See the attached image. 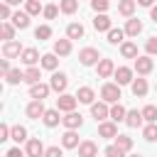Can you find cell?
Wrapping results in <instances>:
<instances>
[{"mask_svg": "<svg viewBox=\"0 0 157 157\" xmlns=\"http://www.w3.org/2000/svg\"><path fill=\"white\" fill-rule=\"evenodd\" d=\"M12 140L20 145V142H27L29 137H27V128L25 125H12Z\"/></svg>", "mask_w": 157, "mask_h": 157, "instance_id": "cell-33", "label": "cell"}, {"mask_svg": "<svg viewBox=\"0 0 157 157\" xmlns=\"http://www.w3.org/2000/svg\"><path fill=\"white\" fill-rule=\"evenodd\" d=\"M108 5H110L108 0H91V7H93V12H96V15H98V12H105V10H108Z\"/></svg>", "mask_w": 157, "mask_h": 157, "instance_id": "cell-43", "label": "cell"}, {"mask_svg": "<svg viewBox=\"0 0 157 157\" xmlns=\"http://www.w3.org/2000/svg\"><path fill=\"white\" fill-rule=\"evenodd\" d=\"M105 34H108V42H110V44H123L125 29H115V27H113V29H110V32H105Z\"/></svg>", "mask_w": 157, "mask_h": 157, "instance_id": "cell-39", "label": "cell"}, {"mask_svg": "<svg viewBox=\"0 0 157 157\" xmlns=\"http://www.w3.org/2000/svg\"><path fill=\"white\" fill-rule=\"evenodd\" d=\"M120 54L125 59H137V44L135 42H123L120 44Z\"/></svg>", "mask_w": 157, "mask_h": 157, "instance_id": "cell-30", "label": "cell"}, {"mask_svg": "<svg viewBox=\"0 0 157 157\" xmlns=\"http://www.w3.org/2000/svg\"><path fill=\"white\" fill-rule=\"evenodd\" d=\"M135 7H137V0H118V12L123 17H132Z\"/></svg>", "mask_w": 157, "mask_h": 157, "instance_id": "cell-26", "label": "cell"}, {"mask_svg": "<svg viewBox=\"0 0 157 157\" xmlns=\"http://www.w3.org/2000/svg\"><path fill=\"white\" fill-rule=\"evenodd\" d=\"M61 125H64L66 130H78V128L83 125V115L76 113V110H71V113H66V115L61 118Z\"/></svg>", "mask_w": 157, "mask_h": 157, "instance_id": "cell-11", "label": "cell"}, {"mask_svg": "<svg viewBox=\"0 0 157 157\" xmlns=\"http://www.w3.org/2000/svg\"><path fill=\"white\" fill-rule=\"evenodd\" d=\"M83 34H86V29H83L81 22H69L66 25V37L69 39H83Z\"/></svg>", "mask_w": 157, "mask_h": 157, "instance_id": "cell-21", "label": "cell"}, {"mask_svg": "<svg viewBox=\"0 0 157 157\" xmlns=\"http://www.w3.org/2000/svg\"><path fill=\"white\" fill-rule=\"evenodd\" d=\"M113 78H115L118 86H128V83H132V69L130 66H118L115 74H113Z\"/></svg>", "mask_w": 157, "mask_h": 157, "instance_id": "cell-14", "label": "cell"}, {"mask_svg": "<svg viewBox=\"0 0 157 157\" xmlns=\"http://www.w3.org/2000/svg\"><path fill=\"white\" fill-rule=\"evenodd\" d=\"M25 152H27V157H44L47 147L42 145L39 137H29V140L25 142Z\"/></svg>", "mask_w": 157, "mask_h": 157, "instance_id": "cell-6", "label": "cell"}, {"mask_svg": "<svg viewBox=\"0 0 157 157\" xmlns=\"http://www.w3.org/2000/svg\"><path fill=\"white\" fill-rule=\"evenodd\" d=\"M78 61H81V66H96L101 61V54H98L96 47H83L78 52Z\"/></svg>", "mask_w": 157, "mask_h": 157, "instance_id": "cell-1", "label": "cell"}, {"mask_svg": "<svg viewBox=\"0 0 157 157\" xmlns=\"http://www.w3.org/2000/svg\"><path fill=\"white\" fill-rule=\"evenodd\" d=\"M101 101H105V103H118L120 101V86L118 83H103L101 86Z\"/></svg>", "mask_w": 157, "mask_h": 157, "instance_id": "cell-2", "label": "cell"}, {"mask_svg": "<svg viewBox=\"0 0 157 157\" xmlns=\"http://www.w3.org/2000/svg\"><path fill=\"white\" fill-rule=\"evenodd\" d=\"M98 135H101V137H118V123H115V120H103V123H98Z\"/></svg>", "mask_w": 157, "mask_h": 157, "instance_id": "cell-17", "label": "cell"}, {"mask_svg": "<svg viewBox=\"0 0 157 157\" xmlns=\"http://www.w3.org/2000/svg\"><path fill=\"white\" fill-rule=\"evenodd\" d=\"M52 37V27L49 25H39L37 29H34V39H39V42H44V39H49Z\"/></svg>", "mask_w": 157, "mask_h": 157, "instance_id": "cell-38", "label": "cell"}, {"mask_svg": "<svg viewBox=\"0 0 157 157\" xmlns=\"http://www.w3.org/2000/svg\"><path fill=\"white\" fill-rule=\"evenodd\" d=\"M142 118H145V123H157V105H145Z\"/></svg>", "mask_w": 157, "mask_h": 157, "instance_id": "cell-41", "label": "cell"}, {"mask_svg": "<svg viewBox=\"0 0 157 157\" xmlns=\"http://www.w3.org/2000/svg\"><path fill=\"white\" fill-rule=\"evenodd\" d=\"M103 157H105V155H103Z\"/></svg>", "mask_w": 157, "mask_h": 157, "instance_id": "cell-56", "label": "cell"}, {"mask_svg": "<svg viewBox=\"0 0 157 157\" xmlns=\"http://www.w3.org/2000/svg\"><path fill=\"white\" fill-rule=\"evenodd\" d=\"M10 7H12V5H7V2H2V5H0V17H2V22L12 20V15H15V12H12Z\"/></svg>", "mask_w": 157, "mask_h": 157, "instance_id": "cell-44", "label": "cell"}, {"mask_svg": "<svg viewBox=\"0 0 157 157\" xmlns=\"http://www.w3.org/2000/svg\"><path fill=\"white\" fill-rule=\"evenodd\" d=\"M152 69H155V61H152V56H150V54H145V56H137V59H135V71H137V76H147Z\"/></svg>", "mask_w": 157, "mask_h": 157, "instance_id": "cell-8", "label": "cell"}, {"mask_svg": "<svg viewBox=\"0 0 157 157\" xmlns=\"http://www.w3.org/2000/svg\"><path fill=\"white\" fill-rule=\"evenodd\" d=\"M59 113H61L59 108H47V113H44V118H42L44 125H47V128H56V125L61 123V115H59Z\"/></svg>", "mask_w": 157, "mask_h": 157, "instance_id": "cell-19", "label": "cell"}, {"mask_svg": "<svg viewBox=\"0 0 157 157\" xmlns=\"http://www.w3.org/2000/svg\"><path fill=\"white\" fill-rule=\"evenodd\" d=\"M76 103H78V98L71 96V93H59V98H56V108H59L61 113H71V110H76Z\"/></svg>", "mask_w": 157, "mask_h": 157, "instance_id": "cell-5", "label": "cell"}, {"mask_svg": "<svg viewBox=\"0 0 157 157\" xmlns=\"http://www.w3.org/2000/svg\"><path fill=\"white\" fill-rule=\"evenodd\" d=\"M91 115L96 118V123H103V120H110V103H105V101H98V103H91Z\"/></svg>", "mask_w": 157, "mask_h": 157, "instance_id": "cell-3", "label": "cell"}, {"mask_svg": "<svg viewBox=\"0 0 157 157\" xmlns=\"http://www.w3.org/2000/svg\"><path fill=\"white\" fill-rule=\"evenodd\" d=\"M39 66H42V69H47V71H56V66H59V59H56V54H54V52H49V54H42V61H39Z\"/></svg>", "mask_w": 157, "mask_h": 157, "instance_id": "cell-24", "label": "cell"}, {"mask_svg": "<svg viewBox=\"0 0 157 157\" xmlns=\"http://www.w3.org/2000/svg\"><path fill=\"white\" fill-rule=\"evenodd\" d=\"M59 10L64 15H74L78 10V0H59Z\"/></svg>", "mask_w": 157, "mask_h": 157, "instance_id": "cell-34", "label": "cell"}, {"mask_svg": "<svg viewBox=\"0 0 157 157\" xmlns=\"http://www.w3.org/2000/svg\"><path fill=\"white\" fill-rule=\"evenodd\" d=\"M140 32H142V22L135 20V17H130V20L125 22V34H128V37H137Z\"/></svg>", "mask_w": 157, "mask_h": 157, "instance_id": "cell-27", "label": "cell"}, {"mask_svg": "<svg viewBox=\"0 0 157 157\" xmlns=\"http://www.w3.org/2000/svg\"><path fill=\"white\" fill-rule=\"evenodd\" d=\"M137 5H142V7H152L155 0H137Z\"/></svg>", "mask_w": 157, "mask_h": 157, "instance_id": "cell-52", "label": "cell"}, {"mask_svg": "<svg viewBox=\"0 0 157 157\" xmlns=\"http://www.w3.org/2000/svg\"><path fill=\"white\" fill-rule=\"evenodd\" d=\"M2 2H7V5H20V2H27V0H2Z\"/></svg>", "mask_w": 157, "mask_h": 157, "instance_id": "cell-53", "label": "cell"}, {"mask_svg": "<svg viewBox=\"0 0 157 157\" xmlns=\"http://www.w3.org/2000/svg\"><path fill=\"white\" fill-rule=\"evenodd\" d=\"M44 157H64V152H61V147H59V145H52V147H47Z\"/></svg>", "mask_w": 157, "mask_h": 157, "instance_id": "cell-48", "label": "cell"}, {"mask_svg": "<svg viewBox=\"0 0 157 157\" xmlns=\"http://www.w3.org/2000/svg\"><path fill=\"white\" fill-rule=\"evenodd\" d=\"M54 54L56 56H69L71 54V39L66 37V39H56L54 42Z\"/></svg>", "mask_w": 157, "mask_h": 157, "instance_id": "cell-23", "label": "cell"}, {"mask_svg": "<svg viewBox=\"0 0 157 157\" xmlns=\"http://www.w3.org/2000/svg\"><path fill=\"white\" fill-rule=\"evenodd\" d=\"M125 115H128V110H125V105H120V101L110 105V120H115V123L123 120L125 123Z\"/></svg>", "mask_w": 157, "mask_h": 157, "instance_id": "cell-28", "label": "cell"}, {"mask_svg": "<svg viewBox=\"0 0 157 157\" xmlns=\"http://www.w3.org/2000/svg\"><path fill=\"white\" fill-rule=\"evenodd\" d=\"M25 113H27V118H32V120H39V118H44L47 108H44V103H42V101H34V98H32V101L27 103Z\"/></svg>", "mask_w": 157, "mask_h": 157, "instance_id": "cell-10", "label": "cell"}, {"mask_svg": "<svg viewBox=\"0 0 157 157\" xmlns=\"http://www.w3.org/2000/svg\"><path fill=\"white\" fill-rule=\"evenodd\" d=\"M20 61H22L25 66H37V64L42 61V56H39V52H37L34 47H25L22 54H20Z\"/></svg>", "mask_w": 157, "mask_h": 157, "instance_id": "cell-7", "label": "cell"}, {"mask_svg": "<svg viewBox=\"0 0 157 157\" xmlns=\"http://www.w3.org/2000/svg\"><path fill=\"white\" fill-rule=\"evenodd\" d=\"M142 123H145L142 110H128V115H125V125L128 128H142Z\"/></svg>", "mask_w": 157, "mask_h": 157, "instance_id": "cell-22", "label": "cell"}, {"mask_svg": "<svg viewBox=\"0 0 157 157\" xmlns=\"http://www.w3.org/2000/svg\"><path fill=\"white\" fill-rule=\"evenodd\" d=\"M25 12H27L29 17H34V15L44 12V5H42V0H27V2H25Z\"/></svg>", "mask_w": 157, "mask_h": 157, "instance_id": "cell-31", "label": "cell"}, {"mask_svg": "<svg viewBox=\"0 0 157 157\" xmlns=\"http://www.w3.org/2000/svg\"><path fill=\"white\" fill-rule=\"evenodd\" d=\"M15 29H17V27H15L12 22H2V25H0V32H2V39H5V42H10V39H15Z\"/></svg>", "mask_w": 157, "mask_h": 157, "instance_id": "cell-36", "label": "cell"}, {"mask_svg": "<svg viewBox=\"0 0 157 157\" xmlns=\"http://www.w3.org/2000/svg\"><path fill=\"white\" fill-rule=\"evenodd\" d=\"M150 17H152V22L157 25V5H152V7H150Z\"/></svg>", "mask_w": 157, "mask_h": 157, "instance_id": "cell-51", "label": "cell"}, {"mask_svg": "<svg viewBox=\"0 0 157 157\" xmlns=\"http://www.w3.org/2000/svg\"><path fill=\"white\" fill-rule=\"evenodd\" d=\"M22 49H25V47H22L17 39H10V42L2 44V56H5V59H15V56L22 54Z\"/></svg>", "mask_w": 157, "mask_h": 157, "instance_id": "cell-13", "label": "cell"}, {"mask_svg": "<svg viewBox=\"0 0 157 157\" xmlns=\"http://www.w3.org/2000/svg\"><path fill=\"white\" fill-rule=\"evenodd\" d=\"M93 27H96V32H110V29H113V20H110L105 12H98V15L93 17Z\"/></svg>", "mask_w": 157, "mask_h": 157, "instance_id": "cell-16", "label": "cell"}, {"mask_svg": "<svg viewBox=\"0 0 157 157\" xmlns=\"http://www.w3.org/2000/svg\"><path fill=\"white\" fill-rule=\"evenodd\" d=\"M49 86L54 93H66V86H69V76L64 71H54L52 78H49Z\"/></svg>", "mask_w": 157, "mask_h": 157, "instance_id": "cell-4", "label": "cell"}, {"mask_svg": "<svg viewBox=\"0 0 157 157\" xmlns=\"http://www.w3.org/2000/svg\"><path fill=\"white\" fill-rule=\"evenodd\" d=\"M145 52H147L150 56H155V54H157V37H150V39L145 42Z\"/></svg>", "mask_w": 157, "mask_h": 157, "instance_id": "cell-46", "label": "cell"}, {"mask_svg": "<svg viewBox=\"0 0 157 157\" xmlns=\"http://www.w3.org/2000/svg\"><path fill=\"white\" fill-rule=\"evenodd\" d=\"M12 25H15L17 29H27V27H29V15H27V12H20V10H17V12L12 15Z\"/></svg>", "mask_w": 157, "mask_h": 157, "instance_id": "cell-29", "label": "cell"}, {"mask_svg": "<svg viewBox=\"0 0 157 157\" xmlns=\"http://www.w3.org/2000/svg\"><path fill=\"white\" fill-rule=\"evenodd\" d=\"M76 150H78V157H98V145L93 140H83Z\"/></svg>", "mask_w": 157, "mask_h": 157, "instance_id": "cell-18", "label": "cell"}, {"mask_svg": "<svg viewBox=\"0 0 157 157\" xmlns=\"http://www.w3.org/2000/svg\"><path fill=\"white\" fill-rule=\"evenodd\" d=\"M142 137H145L147 142H155V140H157V123H147V125L142 128Z\"/></svg>", "mask_w": 157, "mask_h": 157, "instance_id": "cell-35", "label": "cell"}, {"mask_svg": "<svg viewBox=\"0 0 157 157\" xmlns=\"http://www.w3.org/2000/svg\"><path fill=\"white\" fill-rule=\"evenodd\" d=\"M130 91H132V96H135V98H145V96H147V91H150V86H147V78H142V76L132 78V83H130Z\"/></svg>", "mask_w": 157, "mask_h": 157, "instance_id": "cell-15", "label": "cell"}, {"mask_svg": "<svg viewBox=\"0 0 157 157\" xmlns=\"http://www.w3.org/2000/svg\"><path fill=\"white\" fill-rule=\"evenodd\" d=\"M115 64H113V59H101L98 64H96V74H98V78H110L113 74H115Z\"/></svg>", "mask_w": 157, "mask_h": 157, "instance_id": "cell-9", "label": "cell"}, {"mask_svg": "<svg viewBox=\"0 0 157 157\" xmlns=\"http://www.w3.org/2000/svg\"><path fill=\"white\" fill-rule=\"evenodd\" d=\"M76 98H78V103L91 105V103H93V98H96V93H93V88H91V86H81V88L76 91Z\"/></svg>", "mask_w": 157, "mask_h": 157, "instance_id": "cell-25", "label": "cell"}, {"mask_svg": "<svg viewBox=\"0 0 157 157\" xmlns=\"http://www.w3.org/2000/svg\"><path fill=\"white\" fill-rule=\"evenodd\" d=\"M39 78H42L39 66H27V69H25V83H29V86H32V83H37Z\"/></svg>", "mask_w": 157, "mask_h": 157, "instance_id": "cell-32", "label": "cell"}, {"mask_svg": "<svg viewBox=\"0 0 157 157\" xmlns=\"http://www.w3.org/2000/svg\"><path fill=\"white\" fill-rule=\"evenodd\" d=\"M155 91H157V86H155Z\"/></svg>", "mask_w": 157, "mask_h": 157, "instance_id": "cell-55", "label": "cell"}, {"mask_svg": "<svg viewBox=\"0 0 157 157\" xmlns=\"http://www.w3.org/2000/svg\"><path fill=\"white\" fill-rule=\"evenodd\" d=\"M42 15H44L47 20H54V17L59 15V7H56V5H44V12H42Z\"/></svg>", "mask_w": 157, "mask_h": 157, "instance_id": "cell-47", "label": "cell"}, {"mask_svg": "<svg viewBox=\"0 0 157 157\" xmlns=\"http://www.w3.org/2000/svg\"><path fill=\"white\" fill-rule=\"evenodd\" d=\"M81 142H78V135H76V130H66L64 135H61V147H66V150H76Z\"/></svg>", "mask_w": 157, "mask_h": 157, "instance_id": "cell-20", "label": "cell"}, {"mask_svg": "<svg viewBox=\"0 0 157 157\" xmlns=\"http://www.w3.org/2000/svg\"><path fill=\"white\" fill-rule=\"evenodd\" d=\"M115 145H118L120 150L130 152V150H132V137H130V135H118V137H115Z\"/></svg>", "mask_w": 157, "mask_h": 157, "instance_id": "cell-40", "label": "cell"}, {"mask_svg": "<svg viewBox=\"0 0 157 157\" xmlns=\"http://www.w3.org/2000/svg\"><path fill=\"white\" fill-rule=\"evenodd\" d=\"M10 71H12V66H10V59H5V56H2V59H0V74H2V76H7Z\"/></svg>", "mask_w": 157, "mask_h": 157, "instance_id": "cell-49", "label": "cell"}, {"mask_svg": "<svg viewBox=\"0 0 157 157\" xmlns=\"http://www.w3.org/2000/svg\"><path fill=\"white\" fill-rule=\"evenodd\" d=\"M5 81H7L10 86H17L20 81H25V71H20V69H12V71L5 76Z\"/></svg>", "mask_w": 157, "mask_h": 157, "instance_id": "cell-37", "label": "cell"}, {"mask_svg": "<svg viewBox=\"0 0 157 157\" xmlns=\"http://www.w3.org/2000/svg\"><path fill=\"white\" fill-rule=\"evenodd\" d=\"M5 140H12V128L7 123L0 125V142H5Z\"/></svg>", "mask_w": 157, "mask_h": 157, "instance_id": "cell-45", "label": "cell"}, {"mask_svg": "<svg viewBox=\"0 0 157 157\" xmlns=\"http://www.w3.org/2000/svg\"><path fill=\"white\" fill-rule=\"evenodd\" d=\"M103 155H105V157H128V152H125V150H120L115 142H113V145H108Z\"/></svg>", "mask_w": 157, "mask_h": 157, "instance_id": "cell-42", "label": "cell"}, {"mask_svg": "<svg viewBox=\"0 0 157 157\" xmlns=\"http://www.w3.org/2000/svg\"><path fill=\"white\" fill-rule=\"evenodd\" d=\"M128 157H142V155H128Z\"/></svg>", "mask_w": 157, "mask_h": 157, "instance_id": "cell-54", "label": "cell"}, {"mask_svg": "<svg viewBox=\"0 0 157 157\" xmlns=\"http://www.w3.org/2000/svg\"><path fill=\"white\" fill-rule=\"evenodd\" d=\"M5 157H27V152H22L20 147H10V150L5 152Z\"/></svg>", "mask_w": 157, "mask_h": 157, "instance_id": "cell-50", "label": "cell"}, {"mask_svg": "<svg viewBox=\"0 0 157 157\" xmlns=\"http://www.w3.org/2000/svg\"><path fill=\"white\" fill-rule=\"evenodd\" d=\"M49 91H52V86H49V83L37 81V83H32V86H29V98H34V101H44V98L49 96Z\"/></svg>", "mask_w": 157, "mask_h": 157, "instance_id": "cell-12", "label": "cell"}]
</instances>
